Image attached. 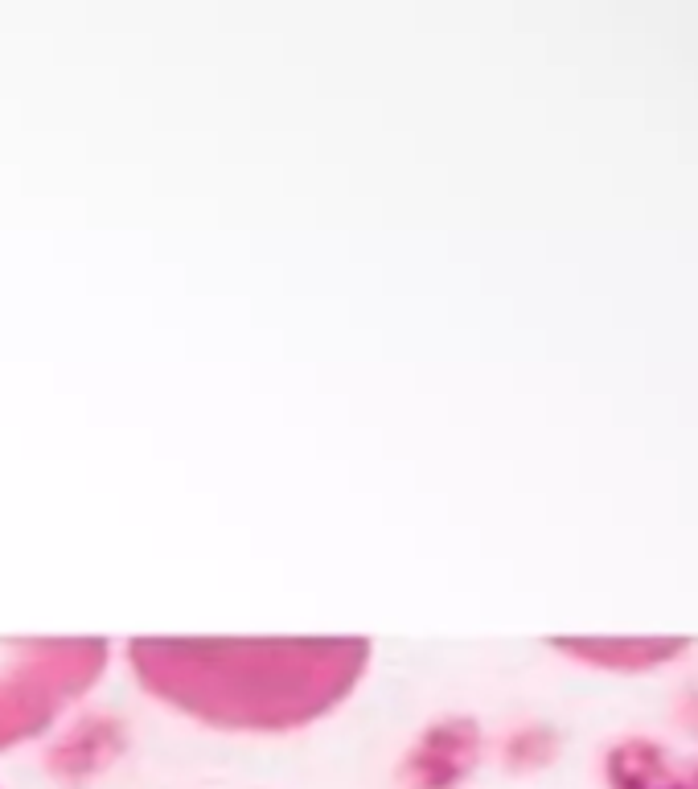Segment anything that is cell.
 <instances>
[{
  "instance_id": "6da1fadb",
  "label": "cell",
  "mask_w": 698,
  "mask_h": 789,
  "mask_svg": "<svg viewBox=\"0 0 698 789\" xmlns=\"http://www.w3.org/2000/svg\"><path fill=\"white\" fill-rule=\"evenodd\" d=\"M140 687L222 732H292L349 699L370 666L366 637H140Z\"/></svg>"
},
{
  "instance_id": "7a4b0ae2",
  "label": "cell",
  "mask_w": 698,
  "mask_h": 789,
  "mask_svg": "<svg viewBox=\"0 0 698 789\" xmlns=\"http://www.w3.org/2000/svg\"><path fill=\"white\" fill-rule=\"evenodd\" d=\"M107 670L103 637H5L0 642V753L37 740Z\"/></svg>"
}]
</instances>
